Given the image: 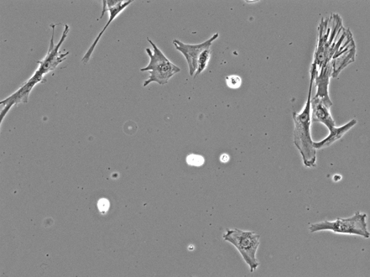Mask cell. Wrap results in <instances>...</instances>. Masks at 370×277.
Listing matches in <instances>:
<instances>
[{"label":"cell","instance_id":"cell-5","mask_svg":"<svg viewBox=\"0 0 370 277\" xmlns=\"http://www.w3.org/2000/svg\"><path fill=\"white\" fill-rule=\"evenodd\" d=\"M223 239L232 244L238 250L252 273L258 269L259 262L256 254L260 245V235L239 229H227L226 234L223 235Z\"/></svg>","mask_w":370,"mask_h":277},{"label":"cell","instance_id":"cell-2","mask_svg":"<svg viewBox=\"0 0 370 277\" xmlns=\"http://www.w3.org/2000/svg\"><path fill=\"white\" fill-rule=\"evenodd\" d=\"M333 105L332 102H327L324 98L315 96L311 99V117L315 122L325 124L330 130V135L320 142H314L316 149H322L330 147L336 141L342 138L349 130L357 124L356 119H352L341 128H337L334 119L332 117L330 108Z\"/></svg>","mask_w":370,"mask_h":277},{"label":"cell","instance_id":"cell-10","mask_svg":"<svg viewBox=\"0 0 370 277\" xmlns=\"http://www.w3.org/2000/svg\"><path fill=\"white\" fill-rule=\"evenodd\" d=\"M332 76V66L331 62L325 67L317 73L315 80L317 87V92L315 96L324 98L327 102L332 103L330 95H328V85H330V77Z\"/></svg>","mask_w":370,"mask_h":277},{"label":"cell","instance_id":"cell-14","mask_svg":"<svg viewBox=\"0 0 370 277\" xmlns=\"http://www.w3.org/2000/svg\"><path fill=\"white\" fill-rule=\"evenodd\" d=\"M120 0H103L102 1V12L101 18L103 17L104 14H105L109 8H111L114 6H116L117 3H118Z\"/></svg>","mask_w":370,"mask_h":277},{"label":"cell","instance_id":"cell-9","mask_svg":"<svg viewBox=\"0 0 370 277\" xmlns=\"http://www.w3.org/2000/svg\"><path fill=\"white\" fill-rule=\"evenodd\" d=\"M132 0H128V1H123V0H120L119 3L116 5V6H114L111 8L108 9V12L109 13V22L105 25V27L102 30V32L98 34L97 36V38L95 41H93L92 45L91 46V48L88 50L86 52V54H85L84 57H83L82 61L83 63H87L88 61H90L91 57L93 54V50L96 48L97 45L99 43V40L101 39L102 36L104 33L106 32V30L109 27V25L113 22V20L116 19L118 15L121 13L125 8L129 6L130 4L132 3Z\"/></svg>","mask_w":370,"mask_h":277},{"label":"cell","instance_id":"cell-15","mask_svg":"<svg viewBox=\"0 0 370 277\" xmlns=\"http://www.w3.org/2000/svg\"><path fill=\"white\" fill-rule=\"evenodd\" d=\"M109 202L107 200H104V198L98 202V208L101 212L107 211L109 209Z\"/></svg>","mask_w":370,"mask_h":277},{"label":"cell","instance_id":"cell-8","mask_svg":"<svg viewBox=\"0 0 370 277\" xmlns=\"http://www.w3.org/2000/svg\"><path fill=\"white\" fill-rule=\"evenodd\" d=\"M45 81L43 77L34 73V75L28 81H26L17 91H15L13 95L1 101L0 103V106H1V121L4 116H6L9 112V110L14 105H17L20 103H28L29 96L33 87L38 83L44 82Z\"/></svg>","mask_w":370,"mask_h":277},{"label":"cell","instance_id":"cell-3","mask_svg":"<svg viewBox=\"0 0 370 277\" xmlns=\"http://www.w3.org/2000/svg\"><path fill=\"white\" fill-rule=\"evenodd\" d=\"M148 43L153 46V50L146 49L148 55L150 57V62L148 66L142 68L140 71H150V77L148 80L144 83V87H146L152 82L158 83L160 85L168 84L171 77H173L177 73L180 72L178 66H176L167 59L157 46L149 38H147Z\"/></svg>","mask_w":370,"mask_h":277},{"label":"cell","instance_id":"cell-1","mask_svg":"<svg viewBox=\"0 0 370 277\" xmlns=\"http://www.w3.org/2000/svg\"><path fill=\"white\" fill-rule=\"evenodd\" d=\"M318 73L317 68L312 65L311 68V82L309 92V97L305 104L303 112L301 113L293 112V119L295 123L294 130V144L298 149L303 158L304 164L309 168L316 166V149L314 148V142L311 137V99L314 82Z\"/></svg>","mask_w":370,"mask_h":277},{"label":"cell","instance_id":"cell-12","mask_svg":"<svg viewBox=\"0 0 370 277\" xmlns=\"http://www.w3.org/2000/svg\"><path fill=\"white\" fill-rule=\"evenodd\" d=\"M226 83L229 87L233 89L239 88L242 85V80L238 75H229L226 77Z\"/></svg>","mask_w":370,"mask_h":277},{"label":"cell","instance_id":"cell-13","mask_svg":"<svg viewBox=\"0 0 370 277\" xmlns=\"http://www.w3.org/2000/svg\"><path fill=\"white\" fill-rule=\"evenodd\" d=\"M187 164L194 166H201L204 163L205 160L201 156L190 155L187 158Z\"/></svg>","mask_w":370,"mask_h":277},{"label":"cell","instance_id":"cell-7","mask_svg":"<svg viewBox=\"0 0 370 277\" xmlns=\"http://www.w3.org/2000/svg\"><path fill=\"white\" fill-rule=\"evenodd\" d=\"M218 33H215L211 36L210 39L206 41V43L199 45H187L181 43L179 40H174L173 44L175 45L176 49L185 56L187 64H189L190 74L191 76L196 74L198 59H199L202 52L210 49L213 41L215 40L218 38Z\"/></svg>","mask_w":370,"mask_h":277},{"label":"cell","instance_id":"cell-11","mask_svg":"<svg viewBox=\"0 0 370 277\" xmlns=\"http://www.w3.org/2000/svg\"><path fill=\"white\" fill-rule=\"evenodd\" d=\"M211 49H207L202 52L197 62V70L195 74V77L201 74L203 71L206 69L208 64V61L210 59Z\"/></svg>","mask_w":370,"mask_h":277},{"label":"cell","instance_id":"cell-6","mask_svg":"<svg viewBox=\"0 0 370 277\" xmlns=\"http://www.w3.org/2000/svg\"><path fill=\"white\" fill-rule=\"evenodd\" d=\"M56 24H51V27L53 28V33H52V38L50 40V45L48 53H47L45 59L43 61H38L40 65L39 69L36 71V74L44 77L45 75L49 74V72L53 71L59 66L61 62H63L66 57L70 54V52H66L65 54L60 53L59 49L62 44L67 38L68 33H70V26L65 24V29L63 33H62L61 38L59 44L56 45L54 43V34L55 27Z\"/></svg>","mask_w":370,"mask_h":277},{"label":"cell","instance_id":"cell-4","mask_svg":"<svg viewBox=\"0 0 370 277\" xmlns=\"http://www.w3.org/2000/svg\"><path fill=\"white\" fill-rule=\"evenodd\" d=\"M367 214L357 211L353 216L347 218H338L336 221H323L311 224V232L330 231L335 234L358 235L364 239L369 238L367 229Z\"/></svg>","mask_w":370,"mask_h":277}]
</instances>
